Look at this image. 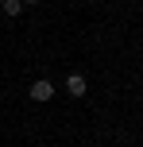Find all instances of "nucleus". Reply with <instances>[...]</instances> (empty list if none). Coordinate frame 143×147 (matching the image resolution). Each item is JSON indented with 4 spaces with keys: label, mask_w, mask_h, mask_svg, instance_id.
Instances as JSON below:
<instances>
[{
    "label": "nucleus",
    "mask_w": 143,
    "mask_h": 147,
    "mask_svg": "<svg viewBox=\"0 0 143 147\" xmlns=\"http://www.w3.org/2000/svg\"><path fill=\"white\" fill-rule=\"evenodd\" d=\"M27 93H31V101H50V97H54V85H50L46 78H39V81H31Z\"/></svg>",
    "instance_id": "1"
},
{
    "label": "nucleus",
    "mask_w": 143,
    "mask_h": 147,
    "mask_svg": "<svg viewBox=\"0 0 143 147\" xmlns=\"http://www.w3.org/2000/svg\"><path fill=\"white\" fill-rule=\"evenodd\" d=\"M85 89H89V85H85L81 74H70V78H66V93L70 97H85Z\"/></svg>",
    "instance_id": "2"
},
{
    "label": "nucleus",
    "mask_w": 143,
    "mask_h": 147,
    "mask_svg": "<svg viewBox=\"0 0 143 147\" xmlns=\"http://www.w3.org/2000/svg\"><path fill=\"white\" fill-rule=\"evenodd\" d=\"M19 12H23V4H19V0H4V16H12V20H15Z\"/></svg>",
    "instance_id": "3"
},
{
    "label": "nucleus",
    "mask_w": 143,
    "mask_h": 147,
    "mask_svg": "<svg viewBox=\"0 0 143 147\" xmlns=\"http://www.w3.org/2000/svg\"><path fill=\"white\" fill-rule=\"evenodd\" d=\"M19 4H39V0H19Z\"/></svg>",
    "instance_id": "4"
},
{
    "label": "nucleus",
    "mask_w": 143,
    "mask_h": 147,
    "mask_svg": "<svg viewBox=\"0 0 143 147\" xmlns=\"http://www.w3.org/2000/svg\"><path fill=\"white\" fill-rule=\"evenodd\" d=\"M0 4H4V0H0Z\"/></svg>",
    "instance_id": "5"
}]
</instances>
